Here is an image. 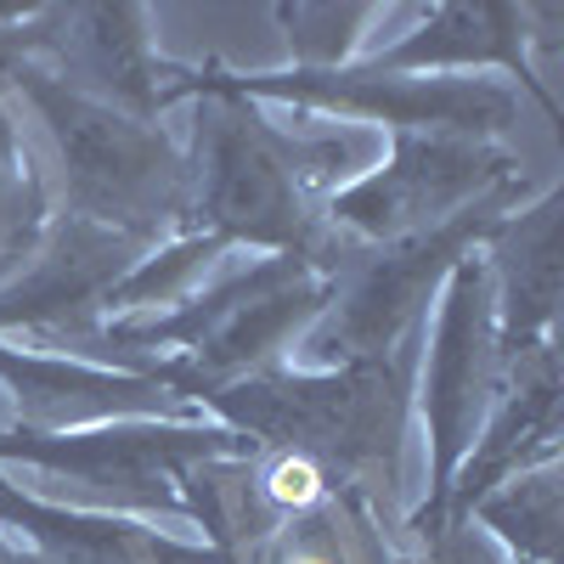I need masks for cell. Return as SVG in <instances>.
Here are the masks:
<instances>
[{
	"label": "cell",
	"instance_id": "cell-1",
	"mask_svg": "<svg viewBox=\"0 0 564 564\" xmlns=\"http://www.w3.org/2000/svg\"><path fill=\"white\" fill-rule=\"evenodd\" d=\"M417 384L412 339L372 361L339 367H282L265 361L243 379L209 390L204 401L220 412L231 435H243L265 457L305 463L327 491H350L372 508H390L401 491V441L406 401Z\"/></svg>",
	"mask_w": 564,
	"mask_h": 564
},
{
	"label": "cell",
	"instance_id": "cell-2",
	"mask_svg": "<svg viewBox=\"0 0 564 564\" xmlns=\"http://www.w3.org/2000/svg\"><path fill=\"white\" fill-rule=\"evenodd\" d=\"M0 79L29 108L52 175L79 220L141 238L148 226L186 215V164L153 119H135L90 97V90L57 79L52 68H40L34 57L7 68Z\"/></svg>",
	"mask_w": 564,
	"mask_h": 564
},
{
	"label": "cell",
	"instance_id": "cell-3",
	"mask_svg": "<svg viewBox=\"0 0 564 564\" xmlns=\"http://www.w3.org/2000/svg\"><path fill=\"white\" fill-rule=\"evenodd\" d=\"M193 90H209V108L198 113V170H186V215H198L204 238L254 243L334 276V243H327L334 226L311 215V164L345 148L300 153L289 135L260 124L238 90L215 79H198Z\"/></svg>",
	"mask_w": 564,
	"mask_h": 564
},
{
	"label": "cell",
	"instance_id": "cell-4",
	"mask_svg": "<svg viewBox=\"0 0 564 564\" xmlns=\"http://www.w3.org/2000/svg\"><path fill=\"white\" fill-rule=\"evenodd\" d=\"M249 441L226 423H90V430H7L0 435V468L23 463L74 491V508L90 513H186L181 480L198 463L243 452Z\"/></svg>",
	"mask_w": 564,
	"mask_h": 564
},
{
	"label": "cell",
	"instance_id": "cell-5",
	"mask_svg": "<svg viewBox=\"0 0 564 564\" xmlns=\"http://www.w3.org/2000/svg\"><path fill=\"white\" fill-rule=\"evenodd\" d=\"M508 175H513V159L491 148V141L441 135V130H395L390 164L334 193L327 226L350 231L361 243H401L508 193Z\"/></svg>",
	"mask_w": 564,
	"mask_h": 564
},
{
	"label": "cell",
	"instance_id": "cell-6",
	"mask_svg": "<svg viewBox=\"0 0 564 564\" xmlns=\"http://www.w3.org/2000/svg\"><path fill=\"white\" fill-rule=\"evenodd\" d=\"M508 204V193L463 209L417 238L384 243V254H372L350 289L339 294V305L322 316V327L311 334L322 367H339V361H372V356H390L401 339H412V327L430 305V294L457 271V260L468 254V243L486 238V231L502 220L497 209Z\"/></svg>",
	"mask_w": 564,
	"mask_h": 564
},
{
	"label": "cell",
	"instance_id": "cell-7",
	"mask_svg": "<svg viewBox=\"0 0 564 564\" xmlns=\"http://www.w3.org/2000/svg\"><path fill=\"white\" fill-rule=\"evenodd\" d=\"M502 345H497V305H491V276L486 260L463 254L457 271L446 276L441 322L430 334L423 356V417H430V508L423 520H435V508L457 475V463L475 446L480 423L502 390ZM417 520V525H423Z\"/></svg>",
	"mask_w": 564,
	"mask_h": 564
},
{
	"label": "cell",
	"instance_id": "cell-8",
	"mask_svg": "<svg viewBox=\"0 0 564 564\" xmlns=\"http://www.w3.org/2000/svg\"><path fill=\"white\" fill-rule=\"evenodd\" d=\"M238 97H276L300 108H327L339 119H372L395 130H441V135H475L491 141L520 119V97L491 79H406L379 68H300V74H260V79H215Z\"/></svg>",
	"mask_w": 564,
	"mask_h": 564
},
{
	"label": "cell",
	"instance_id": "cell-9",
	"mask_svg": "<svg viewBox=\"0 0 564 564\" xmlns=\"http://www.w3.org/2000/svg\"><path fill=\"white\" fill-rule=\"evenodd\" d=\"M135 271V238L97 220L63 215L40 238V249L0 282V327H79L108 311L119 282Z\"/></svg>",
	"mask_w": 564,
	"mask_h": 564
},
{
	"label": "cell",
	"instance_id": "cell-10",
	"mask_svg": "<svg viewBox=\"0 0 564 564\" xmlns=\"http://www.w3.org/2000/svg\"><path fill=\"white\" fill-rule=\"evenodd\" d=\"M558 441V361L553 345L508 361L502 390L480 423L475 446L457 463V475L435 508V520H423L417 531H441V525H463L497 486H508L513 475H525L531 463H547Z\"/></svg>",
	"mask_w": 564,
	"mask_h": 564
},
{
	"label": "cell",
	"instance_id": "cell-11",
	"mask_svg": "<svg viewBox=\"0 0 564 564\" xmlns=\"http://www.w3.org/2000/svg\"><path fill=\"white\" fill-rule=\"evenodd\" d=\"M0 384L18 395V430H90V423H124L141 412H164L175 395L159 379V367L124 372L97 367L85 356H40L0 345Z\"/></svg>",
	"mask_w": 564,
	"mask_h": 564
},
{
	"label": "cell",
	"instance_id": "cell-12",
	"mask_svg": "<svg viewBox=\"0 0 564 564\" xmlns=\"http://www.w3.org/2000/svg\"><path fill=\"white\" fill-rule=\"evenodd\" d=\"M0 531L34 564H226L204 542H181L113 513L68 508L40 491H18L0 475Z\"/></svg>",
	"mask_w": 564,
	"mask_h": 564
},
{
	"label": "cell",
	"instance_id": "cell-13",
	"mask_svg": "<svg viewBox=\"0 0 564 564\" xmlns=\"http://www.w3.org/2000/svg\"><path fill=\"white\" fill-rule=\"evenodd\" d=\"M491 305H497V345L502 367L547 345L553 305H558V198L547 193L536 209L508 215L491 226Z\"/></svg>",
	"mask_w": 564,
	"mask_h": 564
},
{
	"label": "cell",
	"instance_id": "cell-14",
	"mask_svg": "<svg viewBox=\"0 0 564 564\" xmlns=\"http://www.w3.org/2000/svg\"><path fill=\"white\" fill-rule=\"evenodd\" d=\"M531 12L525 7H497V0H457V7H441L430 12V23H423L417 34H406L401 45H390V52L372 63L379 74H417V68H475V63H502L520 74L547 119L558 113V102L547 97V90L536 85V68H531Z\"/></svg>",
	"mask_w": 564,
	"mask_h": 564
},
{
	"label": "cell",
	"instance_id": "cell-15",
	"mask_svg": "<svg viewBox=\"0 0 564 564\" xmlns=\"http://www.w3.org/2000/svg\"><path fill=\"white\" fill-rule=\"evenodd\" d=\"M45 209H52L45 170H40V159L29 148L23 124L0 108V282H7L12 271H23V260L40 249Z\"/></svg>",
	"mask_w": 564,
	"mask_h": 564
},
{
	"label": "cell",
	"instance_id": "cell-16",
	"mask_svg": "<svg viewBox=\"0 0 564 564\" xmlns=\"http://www.w3.org/2000/svg\"><path fill=\"white\" fill-rule=\"evenodd\" d=\"M480 525L502 536L520 564H558V468L553 457L497 486L480 508Z\"/></svg>",
	"mask_w": 564,
	"mask_h": 564
},
{
	"label": "cell",
	"instance_id": "cell-17",
	"mask_svg": "<svg viewBox=\"0 0 564 564\" xmlns=\"http://www.w3.org/2000/svg\"><path fill=\"white\" fill-rule=\"evenodd\" d=\"M0 564H34V558H29V553H23V547L7 536V531H0Z\"/></svg>",
	"mask_w": 564,
	"mask_h": 564
}]
</instances>
